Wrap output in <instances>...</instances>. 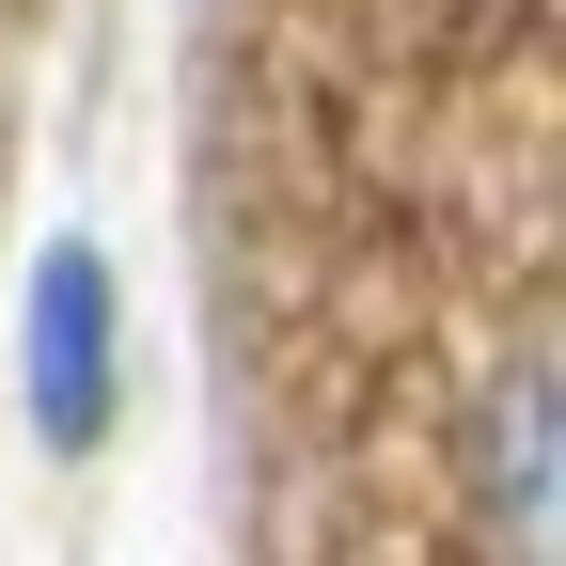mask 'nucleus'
<instances>
[{
	"instance_id": "nucleus-1",
	"label": "nucleus",
	"mask_w": 566,
	"mask_h": 566,
	"mask_svg": "<svg viewBox=\"0 0 566 566\" xmlns=\"http://www.w3.org/2000/svg\"><path fill=\"white\" fill-rule=\"evenodd\" d=\"M17 394H32V441L48 457H95L111 441V394H126V300H111V252L63 237L17 283Z\"/></svg>"
},
{
	"instance_id": "nucleus-2",
	"label": "nucleus",
	"mask_w": 566,
	"mask_h": 566,
	"mask_svg": "<svg viewBox=\"0 0 566 566\" xmlns=\"http://www.w3.org/2000/svg\"><path fill=\"white\" fill-rule=\"evenodd\" d=\"M488 551L551 566V363H504L488 394Z\"/></svg>"
}]
</instances>
